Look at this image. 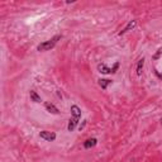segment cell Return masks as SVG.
Returning a JSON list of instances; mask_svg holds the SVG:
<instances>
[{
  "instance_id": "8",
  "label": "cell",
  "mask_w": 162,
  "mask_h": 162,
  "mask_svg": "<svg viewBox=\"0 0 162 162\" xmlns=\"http://www.w3.org/2000/svg\"><path fill=\"white\" fill-rule=\"evenodd\" d=\"M136 24H137V22H136V20H130L128 24H127V27H125L122 32H119V35H122V34H124V33H127L128 31H130V29H133V28L136 27Z\"/></svg>"
},
{
  "instance_id": "9",
  "label": "cell",
  "mask_w": 162,
  "mask_h": 162,
  "mask_svg": "<svg viewBox=\"0 0 162 162\" xmlns=\"http://www.w3.org/2000/svg\"><path fill=\"white\" fill-rule=\"evenodd\" d=\"M29 96H31L32 101H34V103H41V101H42L41 96L34 91V90H31V93H29Z\"/></svg>"
},
{
  "instance_id": "10",
  "label": "cell",
  "mask_w": 162,
  "mask_h": 162,
  "mask_svg": "<svg viewBox=\"0 0 162 162\" xmlns=\"http://www.w3.org/2000/svg\"><path fill=\"white\" fill-rule=\"evenodd\" d=\"M112 84V80H108V79H100L99 80V85L103 90H106V87Z\"/></svg>"
},
{
  "instance_id": "7",
  "label": "cell",
  "mask_w": 162,
  "mask_h": 162,
  "mask_svg": "<svg viewBox=\"0 0 162 162\" xmlns=\"http://www.w3.org/2000/svg\"><path fill=\"white\" fill-rule=\"evenodd\" d=\"M77 123H79V119H75V118H71L69 121V125H67V129L69 132H74L75 128L77 127Z\"/></svg>"
},
{
  "instance_id": "11",
  "label": "cell",
  "mask_w": 162,
  "mask_h": 162,
  "mask_svg": "<svg viewBox=\"0 0 162 162\" xmlns=\"http://www.w3.org/2000/svg\"><path fill=\"white\" fill-rule=\"evenodd\" d=\"M143 65H145V58H141L139 61H138V65H137V75L141 76L142 75V69H143Z\"/></svg>"
},
{
  "instance_id": "12",
  "label": "cell",
  "mask_w": 162,
  "mask_h": 162,
  "mask_svg": "<svg viewBox=\"0 0 162 162\" xmlns=\"http://www.w3.org/2000/svg\"><path fill=\"white\" fill-rule=\"evenodd\" d=\"M161 123H162V118H161Z\"/></svg>"
},
{
  "instance_id": "4",
  "label": "cell",
  "mask_w": 162,
  "mask_h": 162,
  "mask_svg": "<svg viewBox=\"0 0 162 162\" xmlns=\"http://www.w3.org/2000/svg\"><path fill=\"white\" fill-rule=\"evenodd\" d=\"M71 115H72V118L79 119V121H80V118H81V109L77 105H72V106H71Z\"/></svg>"
},
{
  "instance_id": "2",
  "label": "cell",
  "mask_w": 162,
  "mask_h": 162,
  "mask_svg": "<svg viewBox=\"0 0 162 162\" xmlns=\"http://www.w3.org/2000/svg\"><path fill=\"white\" fill-rule=\"evenodd\" d=\"M118 67H119V62H115L114 67H112V69L108 67L105 63H100L98 66V70L100 71V72H103V74H112V72H115V71L118 70Z\"/></svg>"
},
{
  "instance_id": "6",
  "label": "cell",
  "mask_w": 162,
  "mask_h": 162,
  "mask_svg": "<svg viewBox=\"0 0 162 162\" xmlns=\"http://www.w3.org/2000/svg\"><path fill=\"white\" fill-rule=\"evenodd\" d=\"M44 106H46V109L48 113L51 114H60V110H58V108L56 105H53L51 103H44Z\"/></svg>"
},
{
  "instance_id": "5",
  "label": "cell",
  "mask_w": 162,
  "mask_h": 162,
  "mask_svg": "<svg viewBox=\"0 0 162 162\" xmlns=\"http://www.w3.org/2000/svg\"><path fill=\"white\" fill-rule=\"evenodd\" d=\"M96 143H98L96 138H89V139H86L85 142H84V148H85V149L93 148V147L96 146Z\"/></svg>"
},
{
  "instance_id": "3",
  "label": "cell",
  "mask_w": 162,
  "mask_h": 162,
  "mask_svg": "<svg viewBox=\"0 0 162 162\" xmlns=\"http://www.w3.org/2000/svg\"><path fill=\"white\" fill-rule=\"evenodd\" d=\"M39 137L42 139H44L47 142H53L56 139V133H53V132H48V130H42L39 133Z\"/></svg>"
},
{
  "instance_id": "1",
  "label": "cell",
  "mask_w": 162,
  "mask_h": 162,
  "mask_svg": "<svg viewBox=\"0 0 162 162\" xmlns=\"http://www.w3.org/2000/svg\"><path fill=\"white\" fill-rule=\"evenodd\" d=\"M58 39H61V34H57V35H55L53 38H51V39H48V41H46V42H42V43H39L38 46H37V51H50V50H52L53 47L56 46V43L58 42Z\"/></svg>"
}]
</instances>
